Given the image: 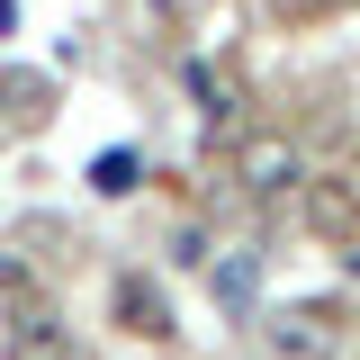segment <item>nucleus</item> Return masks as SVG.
I'll use <instances>...</instances> for the list:
<instances>
[{"mask_svg":"<svg viewBox=\"0 0 360 360\" xmlns=\"http://www.w3.org/2000/svg\"><path fill=\"white\" fill-rule=\"evenodd\" d=\"M262 342H270L279 360H333V352H342V307H324V297L270 307V315H262Z\"/></svg>","mask_w":360,"mask_h":360,"instance_id":"f257e3e1","label":"nucleus"},{"mask_svg":"<svg viewBox=\"0 0 360 360\" xmlns=\"http://www.w3.org/2000/svg\"><path fill=\"white\" fill-rule=\"evenodd\" d=\"M234 180H243V198H252V207H279V198H297V189H307V153H297L288 135H243Z\"/></svg>","mask_w":360,"mask_h":360,"instance_id":"f03ea898","label":"nucleus"},{"mask_svg":"<svg viewBox=\"0 0 360 360\" xmlns=\"http://www.w3.org/2000/svg\"><path fill=\"white\" fill-rule=\"evenodd\" d=\"M9 360H82V352H72L63 315L27 297V307H9Z\"/></svg>","mask_w":360,"mask_h":360,"instance_id":"7ed1b4c3","label":"nucleus"},{"mask_svg":"<svg viewBox=\"0 0 360 360\" xmlns=\"http://www.w3.org/2000/svg\"><path fill=\"white\" fill-rule=\"evenodd\" d=\"M307 225L333 243H360V189L352 180H307Z\"/></svg>","mask_w":360,"mask_h":360,"instance_id":"20e7f679","label":"nucleus"},{"mask_svg":"<svg viewBox=\"0 0 360 360\" xmlns=\"http://www.w3.org/2000/svg\"><path fill=\"white\" fill-rule=\"evenodd\" d=\"M117 315H127V333H144V342H162V333H172V307H162L144 279H117Z\"/></svg>","mask_w":360,"mask_h":360,"instance_id":"39448f33","label":"nucleus"},{"mask_svg":"<svg viewBox=\"0 0 360 360\" xmlns=\"http://www.w3.org/2000/svg\"><path fill=\"white\" fill-rule=\"evenodd\" d=\"M189 90H198V99H207V117H234V108H243V99H234V90H225V72H207V63H198V72H189Z\"/></svg>","mask_w":360,"mask_h":360,"instance_id":"423d86ee","label":"nucleus"},{"mask_svg":"<svg viewBox=\"0 0 360 360\" xmlns=\"http://www.w3.org/2000/svg\"><path fill=\"white\" fill-rule=\"evenodd\" d=\"M279 18H315V9H333V0H270Z\"/></svg>","mask_w":360,"mask_h":360,"instance_id":"0eeeda50","label":"nucleus"}]
</instances>
